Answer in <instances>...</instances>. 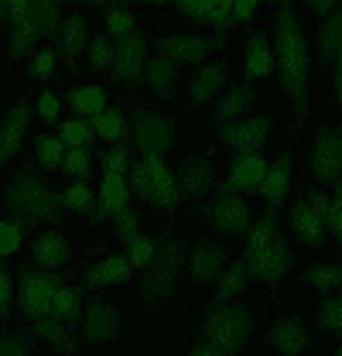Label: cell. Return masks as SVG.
<instances>
[{
	"label": "cell",
	"instance_id": "cell-1",
	"mask_svg": "<svg viewBox=\"0 0 342 356\" xmlns=\"http://www.w3.org/2000/svg\"><path fill=\"white\" fill-rule=\"evenodd\" d=\"M274 65L281 72V86L284 92L295 99V127H304L308 120V65H311V55H308V38L301 31V21L295 14L291 3H277V31H274Z\"/></svg>",
	"mask_w": 342,
	"mask_h": 356
},
{
	"label": "cell",
	"instance_id": "cell-2",
	"mask_svg": "<svg viewBox=\"0 0 342 356\" xmlns=\"http://www.w3.org/2000/svg\"><path fill=\"white\" fill-rule=\"evenodd\" d=\"M3 209L7 220L17 222L21 233L35 229V226H58L65 220V209L58 206V192L51 188V181L35 161H21V168L14 172L7 192H3Z\"/></svg>",
	"mask_w": 342,
	"mask_h": 356
},
{
	"label": "cell",
	"instance_id": "cell-3",
	"mask_svg": "<svg viewBox=\"0 0 342 356\" xmlns=\"http://www.w3.org/2000/svg\"><path fill=\"white\" fill-rule=\"evenodd\" d=\"M185 243L174 236V229L165 226L158 236H154V257L151 264L144 267V277H140V291H144V302L147 305H158V302H168L178 288V270L185 264Z\"/></svg>",
	"mask_w": 342,
	"mask_h": 356
},
{
	"label": "cell",
	"instance_id": "cell-4",
	"mask_svg": "<svg viewBox=\"0 0 342 356\" xmlns=\"http://www.w3.org/2000/svg\"><path fill=\"white\" fill-rule=\"evenodd\" d=\"M254 329V315L247 305H209L202 322V339L222 356H240Z\"/></svg>",
	"mask_w": 342,
	"mask_h": 356
},
{
	"label": "cell",
	"instance_id": "cell-5",
	"mask_svg": "<svg viewBox=\"0 0 342 356\" xmlns=\"http://www.w3.org/2000/svg\"><path fill=\"white\" fill-rule=\"evenodd\" d=\"M65 277H76L72 270H42V267L21 261L17 264V305L21 315L35 325L38 318L51 315V302H55V291L65 284Z\"/></svg>",
	"mask_w": 342,
	"mask_h": 356
},
{
	"label": "cell",
	"instance_id": "cell-6",
	"mask_svg": "<svg viewBox=\"0 0 342 356\" xmlns=\"http://www.w3.org/2000/svg\"><path fill=\"white\" fill-rule=\"evenodd\" d=\"M130 144H137L140 147V154H168L171 147H174V120L168 117H158V113H151V106L147 103H137L133 106V113H130Z\"/></svg>",
	"mask_w": 342,
	"mask_h": 356
},
{
	"label": "cell",
	"instance_id": "cell-7",
	"mask_svg": "<svg viewBox=\"0 0 342 356\" xmlns=\"http://www.w3.org/2000/svg\"><path fill=\"white\" fill-rule=\"evenodd\" d=\"M288 264H291V247H288V236H284V233H277L263 250H247V257H243L247 277L263 281L270 291H277V284H281Z\"/></svg>",
	"mask_w": 342,
	"mask_h": 356
},
{
	"label": "cell",
	"instance_id": "cell-8",
	"mask_svg": "<svg viewBox=\"0 0 342 356\" xmlns=\"http://www.w3.org/2000/svg\"><path fill=\"white\" fill-rule=\"evenodd\" d=\"M311 175L322 185H336L339 192V168H342V134L339 127H318L315 131V147H311V161H308Z\"/></svg>",
	"mask_w": 342,
	"mask_h": 356
},
{
	"label": "cell",
	"instance_id": "cell-9",
	"mask_svg": "<svg viewBox=\"0 0 342 356\" xmlns=\"http://www.w3.org/2000/svg\"><path fill=\"white\" fill-rule=\"evenodd\" d=\"M144 62H147V38L140 31H130L127 38L113 42V79L124 86H137L144 79Z\"/></svg>",
	"mask_w": 342,
	"mask_h": 356
},
{
	"label": "cell",
	"instance_id": "cell-10",
	"mask_svg": "<svg viewBox=\"0 0 342 356\" xmlns=\"http://www.w3.org/2000/svg\"><path fill=\"white\" fill-rule=\"evenodd\" d=\"M270 117H254V120H233V124H215V137L229 147H236V154H260L270 134Z\"/></svg>",
	"mask_w": 342,
	"mask_h": 356
},
{
	"label": "cell",
	"instance_id": "cell-11",
	"mask_svg": "<svg viewBox=\"0 0 342 356\" xmlns=\"http://www.w3.org/2000/svg\"><path fill=\"white\" fill-rule=\"evenodd\" d=\"M199 213L206 220H213V226L226 236H247V229H250V209L236 195H219L213 202L199 206Z\"/></svg>",
	"mask_w": 342,
	"mask_h": 356
},
{
	"label": "cell",
	"instance_id": "cell-12",
	"mask_svg": "<svg viewBox=\"0 0 342 356\" xmlns=\"http://www.w3.org/2000/svg\"><path fill=\"white\" fill-rule=\"evenodd\" d=\"M215 181V168L213 158H202V154H185L181 165H178V175H174V185H178V195L181 202L185 199H199L213 188Z\"/></svg>",
	"mask_w": 342,
	"mask_h": 356
},
{
	"label": "cell",
	"instance_id": "cell-13",
	"mask_svg": "<svg viewBox=\"0 0 342 356\" xmlns=\"http://www.w3.org/2000/svg\"><path fill=\"white\" fill-rule=\"evenodd\" d=\"M28 124H31V99L21 96L0 120V168L21 151V137L28 131Z\"/></svg>",
	"mask_w": 342,
	"mask_h": 356
},
{
	"label": "cell",
	"instance_id": "cell-14",
	"mask_svg": "<svg viewBox=\"0 0 342 356\" xmlns=\"http://www.w3.org/2000/svg\"><path fill=\"white\" fill-rule=\"evenodd\" d=\"M229 168H233V172H229V178H226L222 185H219V195L256 192L260 181H263V175H267V161H263L260 154H236Z\"/></svg>",
	"mask_w": 342,
	"mask_h": 356
},
{
	"label": "cell",
	"instance_id": "cell-15",
	"mask_svg": "<svg viewBox=\"0 0 342 356\" xmlns=\"http://www.w3.org/2000/svg\"><path fill=\"white\" fill-rule=\"evenodd\" d=\"M209 48H213V42L202 38V35H168V38H158L161 58H168L174 69L178 65H199Z\"/></svg>",
	"mask_w": 342,
	"mask_h": 356
},
{
	"label": "cell",
	"instance_id": "cell-16",
	"mask_svg": "<svg viewBox=\"0 0 342 356\" xmlns=\"http://www.w3.org/2000/svg\"><path fill=\"white\" fill-rule=\"evenodd\" d=\"M120 332V315L113 305H106L103 298H89L86 302V318H83V336L86 343H106Z\"/></svg>",
	"mask_w": 342,
	"mask_h": 356
},
{
	"label": "cell",
	"instance_id": "cell-17",
	"mask_svg": "<svg viewBox=\"0 0 342 356\" xmlns=\"http://www.w3.org/2000/svg\"><path fill=\"white\" fill-rule=\"evenodd\" d=\"M188 270L195 284H213L219 281V274L226 270V247L213 243V240H199L195 250L188 254Z\"/></svg>",
	"mask_w": 342,
	"mask_h": 356
},
{
	"label": "cell",
	"instance_id": "cell-18",
	"mask_svg": "<svg viewBox=\"0 0 342 356\" xmlns=\"http://www.w3.org/2000/svg\"><path fill=\"white\" fill-rule=\"evenodd\" d=\"M144 165H147V172H151V206H154V209H165V213H174V209L181 206L174 175L165 168V161H161L158 154H144Z\"/></svg>",
	"mask_w": 342,
	"mask_h": 356
},
{
	"label": "cell",
	"instance_id": "cell-19",
	"mask_svg": "<svg viewBox=\"0 0 342 356\" xmlns=\"http://www.w3.org/2000/svg\"><path fill=\"white\" fill-rule=\"evenodd\" d=\"M288 188H291V154L284 151V154L267 168V175H263L260 188H256V192L263 195V202H267V213H270V216H277V213H281Z\"/></svg>",
	"mask_w": 342,
	"mask_h": 356
},
{
	"label": "cell",
	"instance_id": "cell-20",
	"mask_svg": "<svg viewBox=\"0 0 342 356\" xmlns=\"http://www.w3.org/2000/svg\"><path fill=\"white\" fill-rule=\"evenodd\" d=\"M267 343H270L274 350H281V356H298V353H304V350H311V339H308L304 322H301L298 315L277 318V322L270 325V332H267Z\"/></svg>",
	"mask_w": 342,
	"mask_h": 356
},
{
	"label": "cell",
	"instance_id": "cell-21",
	"mask_svg": "<svg viewBox=\"0 0 342 356\" xmlns=\"http://www.w3.org/2000/svg\"><path fill=\"white\" fill-rule=\"evenodd\" d=\"M130 206V192H127V181L117 175H103V185H99V195H96V206L89 213V222H103V220H113L120 209Z\"/></svg>",
	"mask_w": 342,
	"mask_h": 356
},
{
	"label": "cell",
	"instance_id": "cell-22",
	"mask_svg": "<svg viewBox=\"0 0 342 356\" xmlns=\"http://www.w3.org/2000/svg\"><path fill=\"white\" fill-rule=\"evenodd\" d=\"M86 44H89V31H86L83 14H69V17H62V31H58L55 51L65 58V65H69L72 72L79 69V55L86 51Z\"/></svg>",
	"mask_w": 342,
	"mask_h": 356
},
{
	"label": "cell",
	"instance_id": "cell-23",
	"mask_svg": "<svg viewBox=\"0 0 342 356\" xmlns=\"http://www.w3.org/2000/svg\"><path fill=\"white\" fill-rule=\"evenodd\" d=\"M130 261L127 257H120V254H113V257H103L99 264H89L83 270V291H96V288H106V284H124L130 281Z\"/></svg>",
	"mask_w": 342,
	"mask_h": 356
},
{
	"label": "cell",
	"instance_id": "cell-24",
	"mask_svg": "<svg viewBox=\"0 0 342 356\" xmlns=\"http://www.w3.org/2000/svg\"><path fill=\"white\" fill-rule=\"evenodd\" d=\"M288 226H291V233L298 236L301 243H308V247H315V250H318V247L325 250V226L308 209L304 195L295 199V206H291V213H288Z\"/></svg>",
	"mask_w": 342,
	"mask_h": 356
},
{
	"label": "cell",
	"instance_id": "cell-25",
	"mask_svg": "<svg viewBox=\"0 0 342 356\" xmlns=\"http://www.w3.org/2000/svg\"><path fill=\"white\" fill-rule=\"evenodd\" d=\"M69 261H72V250H69V240L58 229H48L35 240V267L58 270V267H69Z\"/></svg>",
	"mask_w": 342,
	"mask_h": 356
},
{
	"label": "cell",
	"instance_id": "cell-26",
	"mask_svg": "<svg viewBox=\"0 0 342 356\" xmlns=\"http://www.w3.org/2000/svg\"><path fill=\"white\" fill-rule=\"evenodd\" d=\"M274 69V51L267 44V35L263 31H250V42H247V62H243V79L254 83V79H263L270 76Z\"/></svg>",
	"mask_w": 342,
	"mask_h": 356
},
{
	"label": "cell",
	"instance_id": "cell-27",
	"mask_svg": "<svg viewBox=\"0 0 342 356\" xmlns=\"http://www.w3.org/2000/svg\"><path fill=\"white\" fill-rule=\"evenodd\" d=\"M222 86H226V62L215 58L213 65H202V69L195 72V79H192V103H195V106L209 103Z\"/></svg>",
	"mask_w": 342,
	"mask_h": 356
},
{
	"label": "cell",
	"instance_id": "cell-28",
	"mask_svg": "<svg viewBox=\"0 0 342 356\" xmlns=\"http://www.w3.org/2000/svg\"><path fill=\"white\" fill-rule=\"evenodd\" d=\"M28 10H31V21L38 28V35L48 38V48L58 44V31H62V10L55 0H28Z\"/></svg>",
	"mask_w": 342,
	"mask_h": 356
},
{
	"label": "cell",
	"instance_id": "cell-29",
	"mask_svg": "<svg viewBox=\"0 0 342 356\" xmlns=\"http://www.w3.org/2000/svg\"><path fill=\"white\" fill-rule=\"evenodd\" d=\"M254 103H256V92H254V89H250V86H240V83H236V86L222 96V103L215 106L213 124H233L240 113L254 110Z\"/></svg>",
	"mask_w": 342,
	"mask_h": 356
},
{
	"label": "cell",
	"instance_id": "cell-30",
	"mask_svg": "<svg viewBox=\"0 0 342 356\" xmlns=\"http://www.w3.org/2000/svg\"><path fill=\"white\" fill-rule=\"evenodd\" d=\"M51 315L69 329V332H76V325H79V315H83V288H69V284H62L58 291H55V302H51Z\"/></svg>",
	"mask_w": 342,
	"mask_h": 356
},
{
	"label": "cell",
	"instance_id": "cell-31",
	"mask_svg": "<svg viewBox=\"0 0 342 356\" xmlns=\"http://www.w3.org/2000/svg\"><path fill=\"white\" fill-rule=\"evenodd\" d=\"M38 28H35V21H31V10L28 14H21L14 24H10V48H7V58H28L31 51H35V44H38Z\"/></svg>",
	"mask_w": 342,
	"mask_h": 356
},
{
	"label": "cell",
	"instance_id": "cell-32",
	"mask_svg": "<svg viewBox=\"0 0 342 356\" xmlns=\"http://www.w3.org/2000/svg\"><path fill=\"white\" fill-rule=\"evenodd\" d=\"M339 44H342V10L329 14V21L322 24L318 31V51H315V62L318 65H329L339 58Z\"/></svg>",
	"mask_w": 342,
	"mask_h": 356
},
{
	"label": "cell",
	"instance_id": "cell-33",
	"mask_svg": "<svg viewBox=\"0 0 342 356\" xmlns=\"http://www.w3.org/2000/svg\"><path fill=\"white\" fill-rule=\"evenodd\" d=\"M174 76H178V69L168 58H147L144 62V79L161 99H174Z\"/></svg>",
	"mask_w": 342,
	"mask_h": 356
},
{
	"label": "cell",
	"instance_id": "cell-34",
	"mask_svg": "<svg viewBox=\"0 0 342 356\" xmlns=\"http://www.w3.org/2000/svg\"><path fill=\"white\" fill-rule=\"evenodd\" d=\"M35 332H38V336H44V339H48V343H51V346H55L62 356H76V350H79L76 332H69V329H65V325H62L55 315L38 318V322H35Z\"/></svg>",
	"mask_w": 342,
	"mask_h": 356
},
{
	"label": "cell",
	"instance_id": "cell-35",
	"mask_svg": "<svg viewBox=\"0 0 342 356\" xmlns=\"http://www.w3.org/2000/svg\"><path fill=\"white\" fill-rule=\"evenodd\" d=\"M86 124H89V131L99 134V137H106V140H127L130 137L127 117H124V110H120V106L103 110V113H96V117H86Z\"/></svg>",
	"mask_w": 342,
	"mask_h": 356
},
{
	"label": "cell",
	"instance_id": "cell-36",
	"mask_svg": "<svg viewBox=\"0 0 342 356\" xmlns=\"http://www.w3.org/2000/svg\"><path fill=\"white\" fill-rule=\"evenodd\" d=\"M96 7H99V10H106V38H110V42L127 38L130 31L137 28L133 14H130L127 7H120L117 0H103V3H96Z\"/></svg>",
	"mask_w": 342,
	"mask_h": 356
},
{
	"label": "cell",
	"instance_id": "cell-37",
	"mask_svg": "<svg viewBox=\"0 0 342 356\" xmlns=\"http://www.w3.org/2000/svg\"><path fill=\"white\" fill-rule=\"evenodd\" d=\"M65 99L72 103L76 113H83V120H86V117L103 113V106H106V89L103 86H79V89H69Z\"/></svg>",
	"mask_w": 342,
	"mask_h": 356
},
{
	"label": "cell",
	"instance_id": "cell-38",
	"mask_svg": "<svg viewBox=\"0 0 342 356\" xmlns=\"http://www.w3.org/2000/svg\"><path fill=\"white\" fill-rule=\"evenodd\" d=\"M247 281H250V277H247V270H243V261L229 264L222 274H219V281H215V284H219V291H215V305H226L229 298H236V295L247 288Z\"/></svg>",
	"mask_w": 342,
	"mask_h": 356
},
{
	"label": "cell",
	"instance_id": "cell-39",
	"mask_svg": "<svg viewBox=\"0 0 342 356\" xmlns=\"http://www.w3.org/2000/svg\"><path fill=\"white\" fill-rule=\"evenodd\" d=\"M130 147H133V144H130V137H127V140H117L110 151L99 154V161H103V175H117V178L127 181V168H130V158H133Z\"/></svg>",
	"mask_w": 342,
	"mask_h": 356
},
{
	"label": "cell",
	"instance_id": "cell-40",
	"mask_svg": "<svg viewBox=\"0 0 342 356\" xmlns=\"http://www.w3.org/2000/svg\"><path fill=\"white\" fill-rule=\"evenodd\" d=\"M35 154H38V165L48 172H58L62 168V158H65V144L51 134H38L35 137Z\"/></svg>",
	"mask_w": 342,
	"mask_h": 356
},
{
	"label": "cell",
	"instance_id": "cell-41",
	"mask_svg": "<svg viewBox=\"0 0 342 356\" xmlns=\"http://www.w3.org/2000/svg\"><path fill=\"white\" fill-rule=\"evenodd\" d=\"M58 206L89 216V213H92V206H96V195L89 192V185H86V181H72L65 192H58Z\"/></svg>",
	"mask_w": 342,
	"mask_h": 356
},
{
	"label": "cell",
	"instance_id": "cell-42",
	"mask_svg": "<svg viewBox=\"0 0 342 356\" xmlns=\"http://www.w3.org/2000/svg\"><path fill=\"white\" fill-rule=\"evenodd\" d=\"M72 181H86L92 172V151L89 147H65V158H62V168Z\"/></svg>",
	"mask_w": 342,
	"mask_h": 356
},
{
	"label": "cell",
	"instance_id": "cell-43",
	"mask_svg": "<svg viewBox=\"0 0 342 356\" xmlns=\"http://www.w3.org/2000/svg\"><path fill=\"white\" fill-rule=\"evenodd\" d=\"M127 192H130V199H144V202H151V172H147L144 158H130Z\"/></svg>",
	"mask_w": 342,
	"mask_h": 356
},
{
	"label": "cell",
	"instance_id": "cell-44",
	"mask_svg": "<svg viewBox=\"0 0 342 356\" xmlns=\"http://www.w3.org/2000/svg\"><path fill=\"white\" fill-rule=\"evenodd\" d=\"M281 233V226H277V216H270V213H263L256 222H250V229H247V250H263L274 236Z\"/></svg>",
	"mask_w": 342,
	"mask_h": 356
},
{
	"label": "cell",
	"instance_id": "cell-45",
	"mask_svg": "<svg viewBox=\"0 0 342 356\" xmlns=\"http://www.w3.org/2000/svg\"><path fill=\"white\" fill-rule=\"evenodd\" d=\"M301 281L311 284V288H318V291H329V288H339L342 284V270H339V264H315L301 274Z\"/></svg>",
	"mask_w": 342,
	"mask_h": 356
},
{
	"label": "cell",
	"instance_id": "cell-46",
	"mask_svg": "<svg viewBox=\"0 0 342 356\" xmlns=\"http://www.w3.org/2000/svg\"><path fill=\"white\" fill-rule=\"evenodd\" d=\"M92 137L96 134L89 131L86 120H65V124H58V140L65 147H89L92 151Z\"/></svg>",
	"mask_w": 342,
	"mask_h": 356
},
{
	"label": "cell",
	"instance_id": "cell-47",
	"mask_svg": "<svg viewBox=\"0 0 342 356\" xmlns=\"http://www.w3.org/2000/svg\"><path fill=\"white\" fill-rule=\"evenodd\" d=\"M0 356H31V336L21 329H0Z\"/></svg>",
	"mask_w": 342,
	"mask_h": 356
},
{
	"label": "cell",
	"instance_id": "cell-48",
	"mask_svg": "<svg viewBox=\"0 0 342 356\" xmlns=\"http://www.w3.org/2000/svg\"><path fill=\"white\" fill-rule=\"evenodd\" d=\"M206 24H213V31H215L213 44L226 42V28L233 24V0H213V14H209Z\"/></svg>",
	"mask_w": 342,
	"mask_h": 356
},
{
	"label": "cell",
	"instance_id": "cell-49",
	"mask_svg": "<svg viewBox=\"0 0 342 356\" xmlns=\"http://www.w3.org/2000/svg\"><path fill=\"white\" fill-rule=\"evenodd\" d=\"M86 48H89V69H92V72H103V69L113 65V42H110L106 35L92 38Z\"/></svg>",
	"mask_w": 342,
	"mask_h": 356
},
{
	"label": "cell",
	"instance_id": "cell-50",
	"mask_svg": "<svg viewBox=\"0 0 342 356\" xmlns=\"http://www.w3.org/2000/svg\"><path fill=\"white\" fill-rule=\"evenodd\" d=\"M318 325H322L325 332H339L342 329V298L339 295L322 298V305H318Z\"/></svg>",
	"mask_w": 342,
	"mask_h": 356
},
{
	"label": "cell",
	"instance_id": "cell-51",
	"mask_svg": "<svg viewBox=\"0 0 342 356\" xmlns=\"http://www.w3.org/2000/svg\"><path fill=\"white\" fill-rule=\"evenodd\" d=\"M113 226H117V236H120V240L130 247V243L140 236V213L127 206V209H120V213L113 216Z\"/></svg>",
	"mask_w": 342,
	"mask_h": 356
},
{
	"label": "cell",
	"instance_id": "cell-52",
	"mask_svg": "<svg viewBox=\"0 0 342 356\" xmlns=\"http://www.w3.org/2000/svg\"><path fill=\"white\" fill-rule=\"evenodd\" d=\"M55 58H58L55 48H42V51L31 58L28 76H31V79H51V76H55Z\"/></svg>",
	"mask_w": 342,
	"mask_h": 356
},
{
	"label": "cell",
	"instance_id": "cell-53",
	"mask_svg": "<svg viewBox=\"0 0 342 356\" xmlns=\"http://www.w3.org/2000/svg\"><path fill=\"white\" fill-rule=\"evenodd\" d=\"M21 226L10 220H0V257H10L17 247H21Z\"/></svg>",
	"mask_w": 342,
	"mask_h": 356
},
{
	"label": "cell",
	"instance_id": "cell-54",
	"mask_svg": "<svg viewBox=\"0 0 342 356\" xmlns=\"http://www.w3.org/2000/svg\"><path fill=\"white\" fill-rule=\"evenodd\" d=\"M127 250H130V254H127L130 267H147V264H151V257H154V240H147V236H137Z\"/></svg>",
	"mask_w": 342,
	"mask_h": 356
},
{
	"label": "cell",
	"instance_id": "cell-55",
	"mask_svg": "<svg viewBox=\"0 0 342 356\" xmlns=\"http://www.w3.org/2000/svg\"><path fill=\"white\" fill-rule=\"evenodd\" d=\"M174 7H178V14H185V17L199 21V24H206L209 14H213V0H181V3H174Z\"/></svg>",
	"mask_w": 342,
	"mask_h": 356
},
{
	"label": "cell",
	"instance_id": "cell-56",
	"mask_svg": "<svg viewBox=\"0 0 342 356\" xmlns=\"http://www.w3.org/2000/svg\"><path fill=\"white\" fill-rule=\"evenodd\" d=\"M10 298H14V284H10V270L0 264V318L10 315Z\"/></svg>",
	"mask_w": 342,
	"mask_h": 356
},
{
	"label": "cell",
	"instance_id": "cell-57",
	"mask_svg": "<svg viewBox=\"0 0 342 356\" xmlns=\"http://www.w3.org/2000/svg\"><path fill=\"white\" fill-rule=\"evenodd\" d=\"M21 14H28V0H0V21L14 24Z\"/></svg>",
	"mask_w": 342,
	"mask_h": 356
},
{
	"label": "cell",
	"instance_id": "cell-58",
	"mask_svg": "<svg viewBox=\"0 0 342 356\" xmlns=\"http://www.w3.org/2000/svg\"><path fill=\"white\" fill-rule=\"evenodd\" d=\"M325 229H329L336 240L342 236V199L339 195H332V199H329V220H325Z\"/></svg>",
	"mask_w": 342,
	"mask_h": 356
},
{
	"label": "cell",
	"instance_id": "cell-59",
	"mask_svg": "<svg viewBox=\"0 0 342 356\" xmlns=\"http://www.w3.org/2000/svg\"><path fill=\"white\" fill-rule=\"evenodd\" d=\"M38 117H42L44 124H58V96L44 92L42 99H38Z\"/></svg>",
	"mask_w": 342,
	"mask_h": 356
},
{
	"label": "cell",
	"instance_id": "cell-60",
	"mask_svg": "<svg viewBox=\"0 0 342 356\" xmlns=\"http://www.w3.org/2000/svg\"><path fill=\"white\" fill-rule=\"evenodd\" d=\"M256 10V0H240V3H233V24H240V21H250Z\"/></svg>",
	"mask_w": 342,
	"mask_h": 356
},
{
	"label": "cell",
	"instance_id": "cell-61",
	"mask_svg": "<svg viewBox=\"0 0 342 356\" xmlns=\"http://www.w3.org/2000/svg\"><path fill=\"white\" fill-rule=\"evenodd\" d=\"M308 7H311L315 14H322V17H325V14H336V10H339V3H336V0H308Z\"/></svg>",
	"mask_w": 342,
	"mask_h": 356
},
{
	"label": "cell",
	"instance_id": "cell-62",
	"mask_svg": "<svg viewBox=\"0 0 342 356\" xmlns=\"http://www.w3.org/2000/svg\"><path fill=\"white\" fill-rule=\"evenodd\" d=\"M188 356H222V353H215V350L209 346V343H206V339H199V343H195V346L188 350Z\"/></svg>",
	"mask_w": 342,
	"mask_h": 356
},
{
	"label": "cell",
	"instance_id": "cell-63",
	"mask_svg": "<svg viewBox=\"0 0 342 356\" xmlns=\"http://www.w3.org/2000/svg\"><path fill=\"white\" fill-rule=\"evenodd\" d=\"M332 65H336V76H332V92H336V103H342V65H339V58H336Z\"/></svg>",
	"mask_w": 342,
	"mask_h": 356
},
{
	"label": "cell",
	"instance_id": "cell-64",
	"mask_svg": "<svg viewBox=\"0 0 342 356\" xmlns=\"http://www.w3.org/2000/svg\"><path fill=\"white\" fill-rule=\"evenodd\" d=\"M336 356H342V353H336Z\"/></svg>",
	"mask_w": 342,
	"mask_h": 356
}]
</instances>
